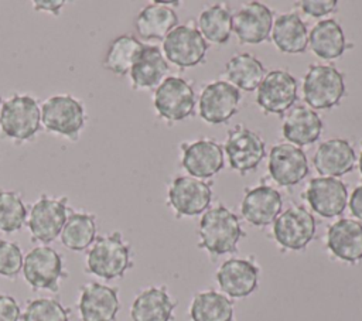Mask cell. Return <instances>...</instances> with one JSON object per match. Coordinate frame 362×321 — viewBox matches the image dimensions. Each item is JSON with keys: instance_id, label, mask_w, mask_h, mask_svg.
I'll return each instance as SVG.
<instances>
[{"instance_id": "cb8c5ba5", "label": "cell", "mask_w": 362, "mask_h": 321, "mask_svg": "<svg viewBox=\"0 0 362 321\" xmlns=\"http://www.w3.org/2000/svg\"><path fill=\"white\" fill-rule=\"evenodd\" d=\"M177 301L164 286H151L136 296L130 308L133 321H173Z\"/></svg>"}, {"instance_id": "d590c367", "label": "cell", "mask_w": 362, "mask_h": 321, "mask_svg": "<svg viewBox=\"0 0 362 321\" xmlns=\"http://www.w3.org/2000/svg\"><path fill=\"white\" fill-rule=\"evenodd\" d=\"M69 308L57 298L42 297L30 300L21 313L23 321H69Z\"/></svg>"}, {"instance_id": "d4e9b609", "label": "cell", "mask_w": 362, "mask_h": 321, "mask_svg": "<svg viewBox=\"0 0 362 321\" xmlns=\"http://www.w3.org/2000/svg\"><path fill=\"white\" fill-rule=\"evenodd\" d=\"M168 72V64L156 45H146L136 57L130 68V81L133 89H153L157 88Z\"/></svg>"}, {"instance_id": "f546056e", "label": "cell", "mask_w": 362, "mask_h": 321, "mask_svg": "<svg viewBox=\"0 0 362 321\" xmlns=\"http://www.w3.org/2000/svg\"><path fill=\"white\" fill-rule=\"evenodd\" d=\"M59 238L61 243L72 252L89 249L96 239V216L89 212L69 209Z\"/></svg>"}, {"instance_id": "ab89813d", "label": "cell", "mask_w": 362, "mask_h": 321, "mask_svg": "<svg viewBox=\"0 0 362 321\" xmlns=\"http://www.w3.org/2000/svg\"><path fill=\"white\" fill-rule=\"evenodd\" d=\"M64 4V0H34L33 8L35 11H48L54 16H59Z\"/></svg>"}, {"instance_id": "5b68a950", "label": "cell", "mask_w": 362, "mask_h": 321, "mask_svg": "<svg viewBox=\"0 0 362 321\" xmlns=\"http://www.w3.org/2000/svg\"><path fill=\"white\" fill-rule=\"evenodd\" d=\"M345 95L342 72L332 65H311L304 76L303 96L308 107L331 109Z\"/></svg>"}, {"instance_id": "3957f363", "label": "cell", "mask_w": 362, "mask_h": 321, "mask_svg": "<svg viewBox=\"0 0 362 321\" xmlns=\"http://www.w3.org/2000/svg\"><path fill=\"white\" fill-rule=\"evenodd\" d=\"M41 126V109L35 98L14 93L1 103L0 132L18 143L35 137Z\"/></svg>"}, {"instance_id": "9c48e42d", "label": "cell", "mask_w": 362, "mask_h": 321, "mask_svg": "<svg viewBox=\"0 0 362 321\" xmlns=\"http://www.w3.org/2000/svg\"><path fill=\"white\" fill-rule=\"evenodd\" d=\"M209 44L192 25H177L163 41V54L167 61L180 66L191 68L201 64Z\"/></svg>"}, {"instance_id": "7a4b0ae2", "label": "cell", "mask_w": 362, "mask_h": 321, "mask_svg": "<svg viewBox=\"0 0 362 321\" xmlns=\"http://www.w3.org/2000/svg\"><path fill=\"white\" fill-rule=\"evenodd\" d=\"M86 272L105 279H120L133 266L130 245L119 230L96 236L86 253Z\"/></svg>"}, {"instance_id": "74e56055", "label": "cell", "mask_w": 362, "mask_h": 321, "mask_svg": "<svg viewBox=\"0 0 362 321\" xmlns=\"http://www.w3.org/2000/svg\"><path fill=\"white\" fill-rule=\"evenodd\" d=\"M298 6L307 16L320 18L334 13L337 10L338 1L337 0H301Z\"/></svg>"}, {"instance_id": "52a82bcc", "label": "cell", "mask_w": 362, "mask_h": 321, "mask_svg": "<svg viewBox=\"0 0 362 321\" xmlns=\"http://www.w3.org/2000/svg\"><path fill=\"white\" fill-rule=\"evenodd\" d=\"M23 276L33 290L58 291L59 283L66 277L61 255L51 246L33 247L23 262Z\"/></svg>"}, {"instance_id": "e575fe53", "label": "cell", "mask_w": 362, "mask_h": 321, "mask_svg": "<svg viewBox=\"0 0 362 321\" xmlns=\"http://www.w3.org/2000/svg\"><path fill=\"white\" fill-rule=\"evenodd\" d=\"M28 211L18 191L0 189V230L13 233L27 222Z\"/></svg>"}, {"instance_id": "5bb4252c", "label": "cell", "mask_w": 362, "mask_h": 321, "mask_svg": "<svg viewBox=\"0 0 362 321\" xmlns=\"http://www.w3.org/2000/svg\"><path fill=\"white\" fill-rule=\"evenodd\" d=\"M240 92L225 81L208 83L199 96V116L211 124L226 123L239 107Z\"/></svg>"}, {"instance_id": "60d3db41", "label": "cell", "mask_w": 362, "mask_h": 321, "mask_svg": "<svg viewBox=\"0 0 362 321\" xmlns=\"http://www.w3.org/2000/svg\"><path fill=\"white\" fill-rule=\"evenodd\" d=\"M349 209L356 221L362 222V185L356 187L349 197Z\"/></svg>"}, {"instance_id": "b9f144b4", "label": "cell", "mask_w": 362, "mask_h": 321, "mask_svg": "<svg viewBox=\"0 0 362 321\" xmlns=\"http://www.w3.org/2000/svg\"><path fill=\"white\" fill-rule=\"evenodd\" d=\"M358 167H359V171H361V175H362V151H361V156H359V161H358Z\"/></svg>"}, {"instance_id": "1f68e13d", "label": "cell", "mask_w": 362, "mask_h": 321, "mask_svg": "<svg viewBox=\"0 0 362 321\" xmlns=\"http://www.w3.org/2000/svg\"><path fill=\"white\" fill-rule=\"evenodd\" d=\"M225 74L230 85L238 89L252 92L257 89L266 76V69L263 64L253 55L239 54L226 62Z\"/></svg>"}, {"instance_id": "ffe728a7", "label": "cell", "mask_w": 362, "mask_h": 321, "mask_svg": "<svg viewBox=\"0 0 362 321\" xmlns=\"http://www.w3.org/2000/svg\"><path fill=\"white\" fill-rule=\"evenodd\" d=\"M272 27L273 13L259 1L246 3L233 14V33L242 44H260L269 40Z\"/></svg>"}, {"instance_id": "7bdbcfd3", "label": "cell", "mask_w": 362, "mask_h": 321, "mask_svg": "<svg viewBox=\"0 0 362 321\" xmlns=\"http://www.w3.org/2000/svg\"><path fill=\"white\" fill-rule=\"evenodd\" d=\"M1 103H3V100H1V96H0V109H1Z\"/></svg>"}, {"instance_id": "836d02e7", "label": "cell", "mask_w": 362, "mask_h": 321, "mask_svg": "<svg viewBox=\"0 0 362 321\" xmlns=\"http://www.w3.org/2000/svg\"><path fill=\"white\" fill-rule=\"evenodd\" d=\"M198 27L206 42L225 44L233 31V14L225 4L209 6L199 14Z\"/></svg>"}, {"instance_id": "30bf717a", "label": "cell", "mask_w": 362, "mask_h": 321, "mask_svg": "<svg viewBox=\"0 0 362 321\" xmlns=\"http://www.w3.org/2000/svg\"><path fill=\"white\" fill-rule=\"evenodd\" d=\"M276 242L287 250H303L315 236V219L303 206H290L273 222Z\"/></svg>"}, {"instance_id": "44dd1931", "label": "cell", "mask_w": 362, "mask_h": 321, "mask_svg": "<svg viewBox=\"0 0 362 321\" xmlns=\"http://www.w3.org/2000/svg\"><path fill=\"white\" fill-rule=\"evenodd\" d=\"M283 199L277 189L270 185H259L246 189L240 212L243 218L255 226H266L281 214Z\"/></svg>"}, {"instance_id": "ac0fdd59", "label": "cell", "mask_w": 362, "mask_h": 321, "mask_svg": "<svg viewBox=\"0 0 362 321\" xmlns=\"http://www.w3.org/2000/svg\"><path fill=\"white\" fill-rule=\"evenodd\" d=\"M305 198L314 212L322 218L341 215L348 205V189L339 178L317 177L308 182Z\"/></svg>"}, {"instance_id": "f35d334b", "label": "cell", "mask_w": 362, "mask_h": 321, "mask_svg": "<svg viewBox=\"0 0 362 321\" xmlns=\"http://www.w3.org/2000/svg\"><path fill=\"white\" fill-rule=\"evenodd\" d=\"M21 310L17 300L8 294H0V321H18Z\"/></svg>"}, {"instance_id": "277c9868", "label": "cell", "mask_w": 362, "mask_h": 321, "mask_svg": "<svg viewBox=\"0 0 362 321\" xmlns=\"http://www.w3.org/2000/svg\"><path fill=\"white\" fill-rule=\"evenodd\" d=\"M41 123L49 132L76 140L85 126V107L72 95L61 93L47 98L41 106Z\"/></svg>"}, {"instance_id": "8992f818", "label": "cell", "mask_w": 362, "mask_h": 321, "mask_svg": "<svg viewBox=\"0 0 362 321\" xmlns=\"http://www.w3.org/2000/svg\"><path fill=\"white\" fill-rule=\"evenodd\" d=\"M69 208L66 197H49L42 194L30 208L27 226L33 242L48 245L54 242L66 221Z\"/></svg>"}, {"instance_id": "4dcf8cb0", "label": "cell", "mask_w": 362, "mask_h": 321, "mask_svg": "<svg viewBox=\"0 0 362 321\" xmlns=\"http://www.w3.org/2000/svg\"><path fill=\"white\" fill-rule=\"evenodd\" d=\"M189 317L192 321H233V303L223 293L215 290L199 291L192 298Z\"/></svg>"}, {"instance_id": "603a6c76", "label": "cell", "mask_w": 362, "mask_h": 321, "mask_svg": "<svg viewBox=\"0 0 362 321\" xmlns=\"http://www.w3.org/2000/svg\"><path fill=\"white\" fill-rule=\"evenodd\" d=\"M314 167L322 177H341L355 168L356 154L345 139H329L320 144L314 158Z\"/></svg>"}, {"instance_id": "9a60e30c", "label": "cell", "mask_w": 362, "mask_h": 321, "mask_svg": "<svg viewBox=\"0 0 362 321\" xmlns=\"http://www.w3.org/2000/svg\"><path fill=\"white\" fill-rule=\"evenodd\" d=\"M120 308L116 287L98 281L85 283L81 287L78 310L81 321H115Z\"/></svg>"}, {"instance_id": "f1b7e54d", "label": "cell", "mask_w": 362, "mask_h": 321, "mask_svg": "<svg viewBox=\"0 0 362 321\" xmlns=\"http://www.w3.org/2000/svg\"><path fill=\"white\" fill-rule=\"evenodd\" d=\"M308 44L313 52L321 59H337L346 49V40L341 25L332 20L318 21L308 34Z\"/></svg>"}, {"instance_id": "4316f807", "label": "cell", "mask_w": 362, "mask_h": 321, "mask_svg": "<svg viewBox=\"0 0 362 321\" xmlns=\"http://www.w3.org/2000/svg\"><path fill=\"white\" fill-rule=\"evenodd\" d=\"M321 132L322 120L318 113L303 105L291 109L283 123L284 139L297 147L315 143L320 139Z\"/></svg>"}, {"instance_id": "7402d4cb", "label": "cell", "mask_w": 362, "mask_h": 321, "mask_svg": "<svg viewBox=\"0 0 362 321\" xmlns=\"http://www.w3.org/2000/svg\"><path fill=\"white\" fill-rule=\"evenodd\" d=\"M327 247L339 260L356 263L362 260V223L342 218L328 226Z\"/></svg>"}, {"instance_id": "8fae6325", "label": "cell", "mask_w": 362, "mask_h": 321, "mask_svg": "<svg viewBox=\"0 0 362 321\" xmlns=\"http://www.w3.org/2000/svg\"><path fill=\"white\" fill-rule=\"evenodd\" d=\"M225 153L230 167L240 174L256 170L266 156L263 139L250 129L236 126L228 133Z\"/></svg>"}, {"instance_id": "8d00e7d4", "label": "cell", "mask_w": 362, "mask_h": 321, "mask_svg": "<svg viewBox=\"0 0 362 321\" xmlns=\"http://www.w3.org/2000/svg\"><path fill=\"white\" fill-rule=\"evenodd\" d=\"M24 256L16 242L0 240V276L14 279L23 269Z\"/></svg>"}, {"instance_id": "7c38bea8", "label": "cell", "mask_w": 362, "mask_h": 321, "mask_svg": "<svg viewBox=\"0 0 362 321\" xmlns=\"http://www.w3.org/2000/svg\"><path fill=\"white\" fill-rule=\"evenodd\" d=\"M212 189L202 180L178 175L168 187V204L177 216H195L208 209Z\"/></svg>"}, {"instance_id": "d6986e66", "label": "cell", "mask_w": 362, "mask_h": 321, "mask_svg": "<svg viewBox=\"0 0 362 321\" xmlns=\"http://www.w3.org/2000/svg\"><path fill=\"white\" fill-rule=\"evenodd\" d=\"M216 281L225 296L243 298L257 288L259 267L249 259L232 257L225 260L218 269Z\"/></svg>"}, {"instance_id": "e0dca14e", "label": "cell", "mask_w": 362, "mask_h": 321, "mask_svg": "<svg viewBox=\"0 0 362 321\" xmlns=\"http://www.w3.org/2000/svg\"><path fill=\"white\" fill-rule=\"evenodd\" d=\"M181 148V164L184 170L194 178L206 180L223 168V150L215 140L201 139L191 143H184Z\"/></svg>"}, {"instance_id": "6da1fadb", "label": "cell", "mask_w": 362, "mask_h": 321, "mask_svg": "<svg viewBox=\"0 0 362 321\" xmlns=\"http://www.w3.org/2000/svg\"><path fill=\"white\" fill-rule=\"evenodd\" d=\"M199 243L212 256L233 253L245 232L239 218L223 205H216L204 212L199 221Z\"/></svg>"}, {"instance_id": "ba28073f", "label": "cell", "mask_w": 362, "mask_h": 321, "mask_svg": "<svg viewBox=\"0 0 362 321\" xmlns=\"http://www.w3.org/2000/svg\"><path fill=\"white\" fill-rule=\"evenodd\" d=\"M195 95L192 86L180 76H167L156 88L154 109L160 117L178 122L194 113Z\"/></svg>"}, {"instance_id": "2e32d148", "label": "cell", "mask_w": 362, "mask_h": 321, "mask_svg": "<svg viewBox=\"0 0 362 321\" xmlns=\"http://www.w3.org/2000/svg\"><path fill=\"white\" fill-rule=\"evenodd\" d=\"M269 174L281 187L297 185L308 174L304 151L291 143L273 146L269 154Z\"/></svg>"}, {"instance_id": "484cf974", "label": "cell", "mask_w": 362, "mask_h": 321, "mask_svg": "<svg viewBox=\"0 0 362 321\" xmlns=\"http://www.w3.org/2000/svg\"><path fill=\"white\" fill-rule=\"evenodd\" d=\"M168 4L167 1H154L139 11L134 25L143 40H164L178 25V16Z\"/></svg>"}, {"instance_id": "4fadbf2b", "label": "cell", "mask_w": 362, "mask_h": 321, "mask_svg": "<svg viewBox=\"0 0 362 321\" xmlns=\"http://www.w3.org/2000/svg\"><path fill=\"white\" fill-rule=\"evenodd\" d=\"M297 99V81L283 69L266 74L257 86L256 102L266 113L281 115L287 112Z\"/></svg>"}, {"instance_id": "d6a6232c", "label": "cell", "mask_w": 362, "mask_h": 321, "mask_svg": "<svg viewBox=\"0 0 362 321\" xmlns=\"http://www.w3.org/2000/svg\"><path fill=\"white\" fill-rule=\"evenodd\" d=\"M144 44L130 34H123L112 40L103 58V68L117 76H123L130 72V68L143 49Z\"/></svg>"}, {"instance_id": "83f0119b", "label": "cell", "mask_w": 362, "mask_h": 321, "mask_svg": "<svg viewBox=\"0 0 362 321\" xmlns=\"http://www.w3.org/2000/svg\"><path fill=\"white\" fill-rule=\"evenodd\" d=\"M274 45L286 54H301L308 45V31L304 21L296 13H284L276 18L272 27Z\"/></svg>"}]
</instances>
